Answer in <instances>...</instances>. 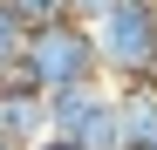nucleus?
Wrapping results in <instances>:
<instances>
[{"mask_svg":"<svg viewBox=\"0 0 157 150\" xmlns=\"http://www.w3.org/2000/svg\"><path fill=\"white\" fill-rule=\"evenodd\" d=\"M0 137L21 143V150L48 137V96H41V82H34L21 62L0 68Z\"/></svg>","mask_w":157,"mask_h":150,"instance_id":"nucleus-4","label":"nucleus"},{"mask_svg":"<svg viewBox=\"0 0 157 150\" xmlns=\"http://www.w3.org/2000/svg\"><path fill=\"white\" fill-rule=\"evenodd\" d=\"M21 41H28V21L0 0V68H14V62H21Z\"/></svg>","mask_w":157,"mask_h":150,"instance_id":"nucleus-6","label":"nucleus"},{"mask_svg":"<svg viewBox=\"0 0 157 150\" xmlns=\"http://www.w3.org/2000/svg\"><path fill=\"white\" fill-rule=\"evenodd\" d=\"M0 150H21V143H7V137H0Z\"/></svg>","mask_w":157,"mask_h":150,"instance_id":"nucleus-10","label":"nucleus"},{"mask_svg":"<svg viewBox=\"0 0 157 150\" xmlns=\"http://www.w3.org/2000/svg\"><path fill=\"white\" fill-rule=\"evenodd\" d=\"M7 7H14L21 21H28V28H41V21H62V14L75 7V0H7Z\"/></svg>","mask_w":157,"mask_h":150,"instance_id":"nucleus-7","label":"nucleus"},{"mask_svg":"<svg viewBox=\"0 0 157 150\" xmlns=\"http://www.w3.org/2000/svg\"><path fill=\"white\" fill-rule=\"evenodd\" d=\"M123 150H157V89H116Z\"/></svg>","mask_w":157,"mask_h":150,"instance_id":"nucleus-5","label":"nucleus"},{"mask_svg":"<svg viewBox=\"0 0 157 150\" xmlns=\"http://www.w3.org/2000/svg\"><path fill=\"white\" fill-rule=\"evenodd\" d=\"M109 7H116V0H75L68 14H75V21H102V14H109Z\"/></svg>","mask_w":157,"mask_h":150,"instance_id":"nucleus-8","label":"nucleus"},{"mask_svg":"<svg viewBox=\"0 0 157 150\" xmlns=\"http://www.w3.org/2000/svg\"><path fill=\"white\" fill-rule=\"evenodd\" d=\"M21 68L41 82V96H55V89H82V82H102L96 28H89V21H75V14L28 28V41H21Z\"/></svg>","mask_w":157,"mask_h":150,"instance_id":"nucleus-2","label":"nucleus"},{"mask_svg":"<svg viewBox=\"0 0 157 150\" xmlns=\"http://www.w3.org/2000/svg\"><path fill=\"white\" fill-rule=\"evenodd\" d=\"M96 28L102 82L116 89H157V0H116Z\"/></svg>","mask_w":157,"mask_h":150,"instance_id":"nucleus-1","label":"nucleus"},{"mask_svg":"<svg viewBox=\"0 0 157 150\" xmlns=\"http://www.w3.org/2000/svg\"><path fill=\"white\" fill-rule=\"evenodd\" d=\"M28 150H68V143H62V137H41V143H28Z\"/></svg>","mask_w":157,"mask_h":150,"instance_id":"nucleus-9","label":"nucleus"},{"mask_svg":"<svg viewBox=\"0 0 157 150\" xmlns=\"http://www.w3.org/2000/svg\"><path fill=\"white\" fill-rule=\"evenodd\" d=\"M48 137H62L68 150H123L116 89H109V82L55 89V96H48Z\"/></svg>","mask_w":157,"mask_h":150,"instance_id":"nucleus-3","label":"nucleus"}]
</instances>
